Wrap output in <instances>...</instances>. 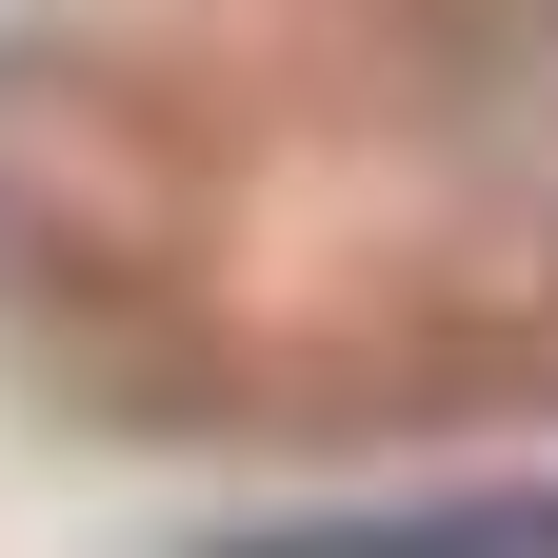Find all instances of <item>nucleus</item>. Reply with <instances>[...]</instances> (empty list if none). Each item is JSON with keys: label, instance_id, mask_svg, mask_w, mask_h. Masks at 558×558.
I'll list each match as a JSON object with an SVG mask.
<instances>
[{"label": "nucleus", "instance_id": "obj_1", "mask_svg": "<svg viewBox=\"0 0 558 558\" xmlns=\"http://www.w3.org/2000/svg\"><path fill=\"white\" fill-rule=\"evenodd\" d=\"M220 558H558V478H478V499H360V519H240Z\"/></svg>", "mask_w": 558, "mask_h": 558}]
</instances>
